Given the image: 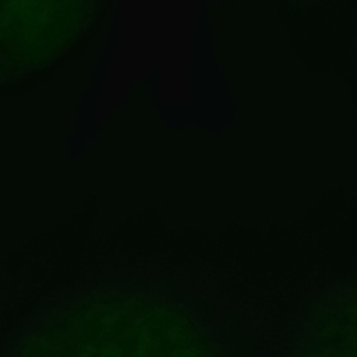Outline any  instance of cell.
Listing matches in <instances>:
<instances>
[{"label":"cell","mask_w":357,"mask_h":357,"mask_svg":"<svg viewBox=\"0 0 357 357\" xmlns=\"http://www.w3.org/2000/svg\"><path fill=\"white\" fill-rule=\"evenodd\" d=\"M75 6L0 1V85L39 71L73 43L82 25Z\"/></svg>","instance_id":"obj_2"},{"label":"cell","mask_w":357,"mask_h":357,"mask_svg":"<svg viewBox=\"0 0 357 357\" xmlns=\"http://www.w3.org/2000/svg\"><path fill=\"white\" fill-rule=\"evenodd\" d=\"M356 298L339 297L321 311L297 357H357Z\"/></svg>","instance_id":"obj_3"},{"label":"cell","mask_w":357,"mask_h":357,"mask_svg":"<svg viewBox=\"0 0 357 357\" xmlns=\"http://www.w3.org/2000/svg\"><path fill=\"white\" fill-rule=\"evenodd\" d=\"M14 357H219L183 310L116 294L74 303L38 325Z\"/></svg>","instance_id":"obj_1"}]
</instances>
